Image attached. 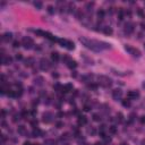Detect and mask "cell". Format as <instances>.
Masks as SVG:
<instances>
[{
  "mask_svg": "<svg viewBox=\"0 0 145 145\" xmlns=\"http://www.w3.org/2000/svg\"><path fill=\"white\" fill-rule=\"evenodd\" d=\"M2 41L4 42H9L11 41V39H13V34L10 33V32H6V33L2 34Z\"/></svg>",
  "mask_w": 145,
  "mask_h": 145,
  "instance_id": "5bb4252c",
  "label": "cell"
},
{
  "mask_svg": "<svg viewBox=\"0 0 145 145\" xmlns=\"http://www.w3.org/2000/svg\"><path fill=\"white\" fill-rule=\"evenodd\" d=\"M83 110L86 111V112H89V111H91V107H90L89 104H85V105H84V108H83Z\"/></svg>",
  "mask_w": 145,
  "mask_h": 145,
  "instance_id": "8d00e7d4",
  "label": "cell"
},
{
  "mask_svg": "<svg viewBox=\"0 0 145 145\" xmlns=\"http://www.w3.org/2000/svg\"><path fill=\"white\" fill-rule=\"evenodd\" d=\"M78 124L79 125H86L87 124V118L85 116H79L78 117Z\"/></svg>",
  "mask_w": 145,
  "mask_h": 145,
  "instance_id": "ac0fdd59",
  "label": "cell"
},
{
  "mask_svg": "<svg viewBox=\"0 0 145 145\" xmlns=\"http://www.w3.org/2000/svg\"><path fill=\"white\" fill-rule=\"evenodd\" d=\"M51 59H52V61H55V62H57V61L59 60V53H58L57 51L52 52V53H51Z\"/></svg>",
  "mask_w": 145,
  "mask_h": 145,
  "instance_id": "7402d4cb",
  "label": "cell"
},
{
  "mask_svg": "<svg viewBox=\"0 0 145 145\" xmlns=\"http://www.w3.org/2000/svg\"><path fill=\"white\" fill-rule=\"evenodd\" d=\"M33 145H40V144H33Z\"/></svg>",
  "mask_w": 145,
  "mask_h": 145,
  "instance_id": "f5cc1de1",
  "label": "cell"
},
{
  "mask_svg": "<svg viewBox=\"0 0 145 145\" xmlns=\"http://www.w3.org/2000/svg\"><path fill=\"white\" fill-rule=\"evenodd\" d=\"M44 145H56V142L53 139H47L44 142Z\"/></svg>",
  "mask_w": 145,
  "mask_h": 145,
  "instance_id": "4dcf8cb0",
  "label": "cell"
},
{
  "mask_svg": "<svg viewBox=\"0 0 145 145\" xmlns=\"http://www.w3.org/2000/svg\"><path fill=\"white\" fill-rule=\"evenodd\" d=\"M23 145H31V144H30V142H25V143H24Z\"/></svg>",
  "mask_w": 145,
  "mask_h": 145,
  "instance_id": "7dc6e473",
  "label": "cell"
},
{
  "mask_svg": "<svg viewBox=\"0 0 145 145\" xmlns=\"http://www.w3.org/2000/svg\"><path fill=\"white\" fill-rule=\"evenodd\" d=\"M95 145H101V144H100V143H97V144H95Z\"/></svg>",
  "mask_w": 145,
  "mask_h": 145,
  "instance_id": "816d5d0a",
  "label": "cell"
},
{
  "mask_svg": "<svg viewBox=\"0 0 145 145\" xmlns=\"http://www.w3.org/2000/svg\"><path fill=\"white\" fill-rule=\"evenodd\" d=\"M67 66L70 68V69H73V68L77 67V62H76L75 60H73V59H69V61L67 62Z\"/></svg>",
  "mask_w": 145,
  "mask_h": 145,
  "instance_id": "d6986e66",
  "label": "cell"
},
{
  "mask_svg": "<svg viewBox=\"0 0 145 145\" xmlns=\"http://www.w3.org/2000/svg\"><path fill=\"white\" fill-rule=\"evenodd\" d=\"M34 6H35L37 9H41L42 8V2L41 1H34Z\"/></svg>",
  "mask_w": 145,
  "mask_h": 145,
  "instance_id": "836d02e7",
  "label": "cell"
},
{
  "mask_svg": "<svg viewBox=\"0 0 145 145\" xmlns=\"http://www.w3.org/2000/svg\"><path fill=\"white\" fill-rule=\"evenodd\" d=\"M94 6V2H89V4L86 5V9L87 11H92V7Z\"/></svg>",
  "mask_w": 145,
  "mask_h": 145,
  "instance_id": "d6a6232c",
  "label": "cell"
},
{
  "mask_svg": "<svg viewBox=\"0 0 145 145\" xmlns=\"http://www.w3.org/2000/svg\"><path fill=\"white\" fill-rule=\"evenodd\" d=\"M75 17L77 19H79V21L84 19V13L82 11V9H76V11H75Z\"/></svg>",
  "mask_w": 145,
  "mask_h": 145,
  "instance_id": "2e32d148",
  "label": "cell"
},
{
  "mask_svg": "<svg viewBox=\"0 0 145 145\" xmlns=\"http://www.w3.org/2000/svg\"><path fill=\"white\" fill-rule=\"evenodd\" d=\"M112 97H113V100H116V101L121 100V97H123V91L120 89H115L112 91Z\"/></svg>",
  "mask_w": 145,
  "mask_h": 145,
  "instance_id": "9c48e42d",
  "label": "cell"
},
{
  "mask_svg": "<svg viewBox=\"0 0 145 145\" xmlns=\"http://www.w3.org/2000/svg\"><path fill=\"white\" fill-rule=\"evenodd\" d=\"M15 58H16V60H22V59H23V56L21 55V53H17Z\"/></svg>",
  "mask_w": 145,
  "mask_h": 145,
  "instance_id": "60d3db41",
  "label": "cell"
},
{
  "mask_svg": "<svg viewBox=\"0 0 145 145\" xmlns=\"http://www.w3.org/2000/svg\"><path fill=\"white\" fill-rule=\"evenodd\" d=\"M34 85L36 86H43L44 84V78L42 77V76H36V77L34 78Z\"/></svg>",
  "mask_w": 145,
  "mask_h": 145,
  "instance_id": "7c38bea8",
  "label": "cell"
},
{
  "mask_svg": "<svg viewBox=\"0 0 145 145\" xmlns=\"http://www.w3.org/2000/svg\"><path fill=\"white\" fill-rule=\"evenodd\" d=\"M19 44H21V43H19L18 41H15L14 43H13V47H14V48H18Z\"/></svg>",
  "mask_w": 145,
  "mask_h": 145,
  "instance_id": "b9f144b4",
  "label": "cell"
},
{
  "mask_svg": "<svg viewBox=\"0 0 145 145\" xmlns=\"http://www.w3.org/2000/svg\"><path fill=\"white\" fill-rule=\"evenodd\" d=\"M97 17H99V18H103L104 17V10L101 9V10L97 11Z\"/></svg>",
  "mask_w": 145,
  "mask_h": 145,
  "instance_id": "d590c367",
  "label": "cell"
},
{
  "mask_svg": "<svg viewBox=\"0 0 145 145\" xmlns=\"http://www.w3.org/2000/svg\"><path fill=\"white\" fill-rule=\"evenodd\" d=\"M102 138H103V141H104V143H105V144L111 143V137H110V136H107V135H105V136H104V137H102Z\"/></svg>",
  "mask_w": 145,
  "mask_h": 145,
  "instance_id": "f546056e",
  "label": "cell"
},
{
  "mask_svg": "<svg viewBox=\"0 0 145 145\" xmlns=\"http://www.w3.org/2000/svg\"><path fill=\"white\" fill-rule=\"evenodd\" d=\"M124 31H125V33L126 34H133L134 33V31H135V25H134V23H131V22H128L125 24V27H124Z\"/></svg>",
  "mask_w": 145,
  "mask_h": 145,
  "instance_id": "52a82bcc",
  "label": "cell"
},
{
  "mask_svg": "<svg viewBox=\"0 0 145 145\" xmlns=\"http://www.w3.org/2000/svg\"><path fill=\"white\" fill-rule=\"evenodd\" d=\"M57 42H58V43H60V44H61V47L67 48L68 50H74V49H75L74 42L69 41V40H62V39H58V40H57Z\"/></svg>",
  "mask_w": 145,
  "mask_h": 145,
  "instance_id": "5b68a950",
  "label": "cell"
},
{
  "mask_svg": "<svg viewBox=\"0 0 145 145\" xmlns=\"http://www.w3.org/2000/svg\"><path fill=\"white\" fill-rule=\"evenodd\" d=\"M125 50H126L129 55H131L133 57H136V58H139V57H141V51H139L137 48H134V47H131V45H129V44H126L125 45Z\"/></svg>",
  "mask_w": 145,
  "mask_h": 145,
  "instance_id": "3957f363",
  "label": "cell"
},
{
  "mask_svg": "<svg viewBox=\"0 0 145 145\" xmlns=\"http://www.w3.org/2000/svg\"><path fill=\"white\" fill-rule=\"evenodd\" d=\"M87 131H89V134H91V135H95V134H97V130H95V128H94V127H91V128H89V129H87Z\"/></svg>",
  "mask_w": 145,
  "mask_h": 145,
  "instance_id": "1f68e13d",
  "label": "cell"
},
{
  "mask_svg": "<svg viewBox=\"0 0 145 145\" xmlns=\"http://www.w3.org/2000/svg\"><path fill=\"white\" fill-rule=\"evenodd\" d=\"M141 26H142V28H143V30H145V23H142Z\"/></svg>",
  "mask_w": 145,
  "mask_h": 145,
  "instance_id": "f6af8a7d",
  "label": "cell"
},
{
  "mask_svg": "<svg viewBox=\"0 0 145 145\" xmlns=\"http://www.w3.org/2000/svg\"><path fill=\"white\" fill-rule=\"evenodd\" d=\"M22 45L24 47V49H26V50H30V49L33 48L34 41L32 40V37L25 36V37H23V40H22Z\"/></svg>",
  "mask_w": 145,
  "mask_h": 145,
  "instance_id": "277c9868",
  "label": "cell"
},
{
  "mask_svg": "<svg viewBox=\"0 0 145 145\" xmlns=\"http://www.w3.org/2000/svg\"><path fill=\"white\" fill-rule=\"evenodd\" d=\"M112 79L109 76H104V75H100L97 76V84L104 89H109L112 86Z\"/></svg>",
  "mask_w": 145,
  "mask_h": 145,
  "instance_id": "7a4b0ae2",
  "label": "cell"
},
{
  "mask_svg": "<svg viewBox=\"0 0 145 145\" xmlns=\"http://www.w3.org/2000/svg\"><path fill=\"white\" fill-rule=\"evenodd\" d=\"M139 121H141L142 124H145V116H142L141 119H139Z\"/></svg>",
  "mask_w": 145,
  "mask_h": 145,
  "instance_id": "7bdbcfd3",
  "label": "cell"
},
{
  "mask_svg": "<svg viewBox=\"0 0 145 145\" xmlns=\"http://www.w3.org/2000/svg\"><path fill=\"white\" fill-rule=\"evenodd\" d=\"M142 86H143V89H145V81L143 82V84H142Z\"/></svg>",
  "mask_w": 145,
  "mask_h": 145,
  "instance_id": "f907efd6",
  "label": "cell"
},
{
  "mask_svg": "<svg viewBox=\"0 0 145 145\" xmlns=\"http://www.w3.org/2000/svg\"><path fill=\"white\" fill-rule=\"evenodd\" d=\"M124 17H125V11H124L123 8H120L119 11H118V18H119V21H123Z\"/></svg>",
  "mask_w": 145,
  "mask_h": 145,
  "instance_id": "603a6c76",
  "label": "cell"
},
{
  "mask_svg": "<svg viewBox=\"0 0 145 145\" xmlns=\"http://www.w3.org/2000/svg\"><path fill=\"white\" fill-rule=\"evenodd\" d=\"M141 145H145V139H143V141L141 142Z\"/></svg>",
  "mask_w": 145,
  "mask_h": 145,
  "instance_id": "bcb514c9",
  "label": "cell"
},
{
  "mask_svg": "<svg viewBox=\"0 0 145 145\" xmlns=\"http://www.w3.org/2000/svg\"><path fill=\"white\" fill-rule=\"evenodd\" d=\"M117 121H118V123H123L124 121V115L121 112H118V113H117Z\"/></svg>",
  "mask_w": 145,
  "mask_h": 145,
  "instance_id": "d4e9b609",
  "label": "cell"
},
{
  "mask_svg": "<svg viewBox=\"0 0 145 145\" xmlns=\"http://www.w3.org/2000/svg\"><path fill=\"white\" fill-rule=\"evenodd\" d=\"M57 128H61V127H63V123H61V121H58V123L56 124Z\"/></svg>",
  "mask_w": 145,
  "mask_h": 145,
  "instance_id": "ab89813d",
  "label": "cell"
},
{
  "mask_svg": "<svg viewBox=\"0 0 145 145\" xmlns=\"http://www.w3.org/2000/svg\"><path fill=\"white\" fill-rule=\"evenodd\" d=\"M76 76H77L76 71H73V73H71V77H76Z\"/></svg>",
  "mask_w": 145,
  "mask_h": 145,
  "instance_id": "ee69618b",
  "label": "cell"
},
{
  "mask_svg": "<svg viewBox=\"0 0 145 145\" xmlns=\"http://www.w3.org/2000/svg\"><path fill=\"white\" fill-rule=\"evenodd\" d=\"M127 97H128V99H130V100H136V99H138L139 97V92L138 91H129L128 93H127Z\"/></svg>",
  "mask_w": 145,
  "mask_h": 145,
  "instance_id": "8fae6325",
  "label": "cell"
},
{
  "mask_svg": "<svg viewBox=\"0 0 145 145\" xmlns=\"http://www.w3.org/2000/svg\"><path fill=\"white\" fill-rule=\"evenodd\" d=\"M137 14H138V15H139V16H141L142 18H144V17H145L144 13H143V10H142V9H138V10H137Z\"/></svg>",
  "mask_w": 145,
  "mask_h": 145,
  "instance_id": "f35d334b",
  "label": "cell"
},
{
  "mask_svg": "<svg viewBox=\"0 0 145 145\" xmlns=\"http://www.w3.org/2000/svg\"><path fill=\"white\" fill-rule=\"evenodd\" d=\"M47 10H48V13L50 14V15H53V14H55V11H56V8L53 7V6H48Z\"/></svg>",
  "mask_w": 145,
  "mask_h": 145,
  "instance_id": "cb8c5ba5",
  "label": "cell"
},
{
  "mask_svg": "<svg viewBox=\"0 0 145 145\" xmlns=\"http://www.w3.org/2000/svg\"><path fill=\"white\" fill-rule=\"evenodd\" d=\"M17 131H18V134L22 135V136H24V135H27V130H26V127L23 126V125H21V126L17 127Z\"/></svg>",
  "mask_w": 145,
  "mask_h": 145,
  "instance_id": "9a60e30c",
  "label": "cell"
},
{
  "mask_svg": "<svg viewBox=\"0 0 145 145\" xmlns=\"http://www.w3.org/2000/svg\"><path fill=\"white\" fill-rule=\"evenodd\" d=\"M75 11H76V8H75L74 2H69V4H68V13H70V14L74 13L75 14Z\"/></svg>",
  "mask_w": 145,
  "mask_h": 145,
  "instance_id": "44dd1931",
  "label": "cell"
},
{
  "mask_svg": "<svg viewBox=\"0 0 145 145\" xmlns=\"http://www.w3.org/2000/svg\"><path fill=\"white\" fill-rule=\"evenodd\" d=\"M121 103H123V105L124 107H126V108H129L130 107V100H123L121 101Z\"/></svg>",
  "mask_w": 145,
  "mask_h": 145,
  "instance_id": "4316f807",
  "label": "cell"
},
{
  "mask_svg": "<svg viewBox=\"0 0 145 145\" xmlns=\"http://www.w3.org/2000/svg\"><path fill=\"white\" fill-rule=\"evenodd\" d=\"M109 131L111 133V134H116L117 133V128H116L115 126H111V127H109Z\"/></svg>",
  "mask_w": 145,
  "mask_h": 145,
  "instance_id": "e575fe53",
  "label": "cell"
},
{
  "mask_svg": "<svg viewBox=\"0 0 145 145\" xmlns=\"http://www.w3.org/2000/svg\"><path fill=\"white\" fill-rule=\"evenodd\" d=\"M24 65H25V67H28V68L34 67V65H35V59L32 58V57H28V58H26V59L24 60Z\"/></svg>",
  "mask_w": 145,
  "mask_h": 145,
  "instance_id": "30bf717a",
  "label": "cell"
},
{
  "mask_svg": "<svg viewBox=\"0 0 145 145\" xmlns=\"http://www.w3.org/2000/svg\"><path fill=\"white\" fill-rule=\"evenodd\" d=\"M21 119V115H15L14 116V119H13V121L14 123H17V120Z\"/></svg>",
  "mask_w": 145,
  "mask_h": 145,
  "instance_id": "74e56055",
  "label": "cell"
},
{
  "mask_svg": "<svg viewBox=\"0 0 145 145\" xmlns=\"http://www.w3.org/2000/svg\"><path fill=\"white\" fill-rule=\"evenodd\" d=\"M73 91V85L71 84H66L65 86H62V92L67 93V92H70Z\"/></svg>",
  "mask_w": 145,
  "mask_h": 145,
  "instance_id": "ffe728a7",
  "label": "cell"
},
{
  "mask_svg": "<svg viewBox=\"0 0 145 145\" xmlns=\"http://www.w3.org/2000/svg\"><path fill=\"white\" fill-rule=\"evenodd\" d=\"M61 139H62V141H69V139H70V136H69L68 133L62 134V135H61Z\"/></svg>",
  "mask_w": 145,
  "mask_h": 145,
  "instance_id": "83f0119b",
  "label": "cell"
},
{
  "mask_svg": "<svg viewBox=\"0 0 145 145\" xmlns=\"http://www.w3.org/2000/svg\"><path fill=\"white\" fill-rule=\"evenodd\" d=\"M102 31H103V33L105 34V35H111V34L113 33V31H112V28L110 26H104L103 28H102Z\"/></svg>",
  "mask_w": 145,
  "mask_h": 145,
  "instance_id": "e0dca14e",
  "label": "cell"
},
{
  "mask_svg": "<svg viewBox=\"0 0 145 145\" xmlns=\"http://www.w3.org/2000/svg\"><path fill=\"white\" fill-rule=\"evenodd\" d=\"M119 145H128V144H127V143H125V142H123V143H120Z\"/></svg>",
  "mask_w": 145,
  "mask_h": 145,
  "instance_id": "c3c4849f",
  "label": "cell"
},
{
  "mask_svg": "<svg viewBox=\"0 0 145 145\" xmlns=\"http://www.w3.org/2000/svg\"><path fill=\"white\" fill-rule=\"evenodd\" d=\"M52 118H53V115L50 111H45L42 115V121L44 124H50L52 121Z\"/></svg>",
  "mask_w": 145,
  "mask_h": 145,
  "instance_id": "ba28073f",
  "label": "cell"
},
{
  "mask_svg": "<svg viewBox=\"0 0 145 145\" xmlns=\"http://www.w3.org/2000/svg\"><path fill=\"white\" fill-rule=\"evenodd\" d=\"M13 62V59H11L9 56H2L1 58V63L5 65V66H8V65H10Z\"/></svg>",
  "mask_w": 145,
  "mask_h": 145,
  "instance_id": "4fadbf2b",
  "label": "cell"
},
{
  "mask_svg": "<svg viewBox=\"0 0 145 145\" xmlns=\"http://www.w3.org/2000/svg\"><path fill=\"white\" fill-rule=\"evenodd\" d=\"M92 118H93L94 121H101V117H100V115H97V113H94V115L92 116Z\"/></svg>",
  "mask_w": 145,
  "mask_h": 145,
  "instance_id": "f1b7e54d",
  "label": "cell"
},
{
  "mask_svg": "<svg viewBox=\"0 0 145 145\" xmlns=\"http://www.w3.org/2000/svg\"><path fill=\"white\" fill-rule=\"evenodd\" d=\"M62 113H61V112H59V113H58V117H62Z\"/></svg>",
  "mask_w": 145,
  "mask_h": 145,
  "instance_id": "681fc988",
  "label": "cell"
},
{
  "mask_svg": "<svg viewBox=\"0 0 145 145\" xmlns=\"http://www.w3.org/2000/svg\"><path fill=\"white\" fill-rule=\"evenodd\" d=\"M40 68H41V70L43 71H47L50 69V67H51V63H50V61H49L48 59H45V58H42L41 60H40Z\"/></svg>",
  "mask_w": 145,
  "mask_h": 145,
  "instance_id": "8992f818",
  "label": "cell"
},
{
  "mask_svg": "<svg viewBox=\"0 0 145 145\" xmlns=\"http://www.w3.org/2000/svg\"><path fill=\"white\" fill-rule=\"evenodd\" d=\"M144 48H145V45H144Z\"/></svg>",
  "mask_w": 145,
  "mask_h": 145,
  "instance_id": "db71d44e",
  "label": "cell"
},
{
  "mask_svg": "<svg viewBox=\"0 0 145 145\" xmlns=\"http://www.w3.org/2000/svg\"><path fill=\"white\" fill-rule=\"evenodd\" d=\"M79 42L82 43L85 48L90 49L91 51L94 52H100L102 49H101L100 45V41H97V40H91V39H87L85 36H81L79 37Z\"/></svg>",
  "mask_w": 145,
  "mask_h": 145,
  "instance_id": "6da1fadb",
  "label": "cell"
},
{
  "mask_svg": "<svg viewBox=\"0 0 145 145\" xmlns=\"http://www.w3.org/2000/svg\"><path fill=\"white\" fill-rule=\"evenodd\" d=\"M135 119H136V115L135 113H130L129 118H128V123L129 124H133L135 121Z\"/></svg>",
  "mask_w": 145,
  "mask_h": 145,
  "instance_id": "484cf974",
  "label": "cell"
}]
</instances>
